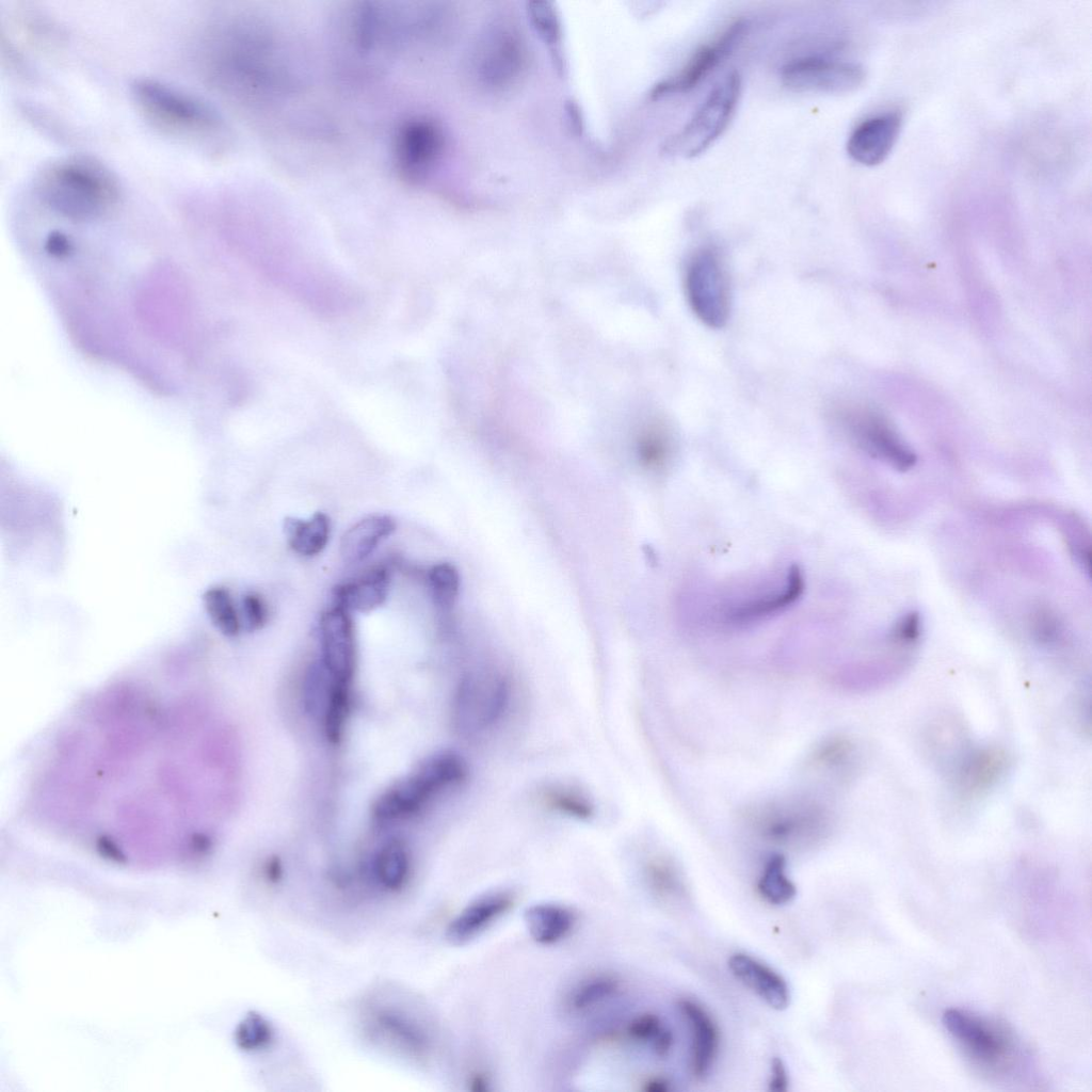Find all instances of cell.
<instances>
[{
  "label": "cell",
  "mask_w": 1092,
  "mask_h": 1092,
  "mask_svg": "<svg viewBox=\"0 0 1092 1092\" xmlns=\"http://www.w3.org/2000/svg\"><path fill=\"white\" fill-rule=\"evenodd\" d=\"M1034 619V630L1039 639L1042 641H1050L1056 633V621L1055 617L1047 610H1039L1035 613Z\"/></svg>",
  "instance_id": "cell-41"
},
{
  "label": "cell",
  "mask_w": 1092,
  "mask_h": 1092,
  "mask_svg": "<svg viewBox=\"0 0 1092 1092\" xmlns=\"http://www.w3.org/2000/svg\"><path fill=\"white\" fill-rule=\"evenodd\" d=\"M789 1078L787 1069L783 1060L778 1057H774L770 1064V1076L768 1087L773 1092H784L788 1090Z\"/></svg>",
  "instance_id": "cell-40"
},
{
  "label": "cell",
  "mask_w": 1092,
  "mask_h": 1092,
  "mask_svg": "<svg viewBox=\"0 0 1092 1092\" xmlns=\"http://www.w3.org/2000/svg\"><path fill=\"white\" fill-rule=\"evenodd\" d=\"M727 964L732 974L769 1007L775 1010L787 1008L790 1001L788 984L771 966L745 952L733 953Z\"/></svg>",
  "instance_id": "cell-20"
},
{
  "label": "cell",
  "mask_w": 1092,
  "mask_h": 1092,
  "mask_svg": "<svg viewBox=\"0 0 1092 1092\" xmlns=\"http://www.w3.org/2000/svg\"><path fill=\"white\" fill-rule=\"evenodd\" d=\"M745 816L758 836L781 846L812 845L823 839L831 828L829 810L809 798L767 801L749 808Z\"/></svg>",
  "instance_id": "cell-6"
},
{
  "label": "cell",
  "mask_w": 1092,
  "mask_h": 1092,
  "mask_svg": "<svg viewBox=\"0 0 1092 1092\" xmlns=\"http://www.w3.org/2000/svg\"><path fill=\"white\" fill-rule=\"evenodd\" d=\"M573 913L559 904L539 903L525 912V922L531 937L540 944H552L563 938L574 924Z\"/></svg>",
  "instance_id": "cell-24"
},
{
  "label": "cell",
  "mask_w": 1092,
  "mask_h": 1092,
  "mask_svg": "<svg viewBox=\"0 0 1092 1092\" xmlns=\"http://www.w3.org/2000/svg\"><path fill=\"white\" fill-rule=\"evenodd\" d=\"M466 777L467 765L457 753H436L420 764L411 775L382 793L373 804V814L380 820L412 815L431 798L460 785Z\"/></svg>",
  "instance_id": "cell-7"
},
{
  "label": "cell",
  "mask_w": 1092,
  "mask_h": 1092,
  "mask_svg": "<svg viewBox=\"0 0 1092 1092\" xmlns=\"http://www.w3.org/2000/svg\"><path fill=\"white\" fill-rule=\"evenodd\" d=\"M781 80L785 87L797 93L845 94L863 84L865 71L854 62L813 55L788 62L782 69Z\"/></svg>",
  "instance_id": "cell-11"
},
{
  "label": "cell",
  "mask_w": 1092,
  "mask_h": 1092,
  "mask_svg": "<svg viewBox=\"0 0 1092 1092\" xmlns=\"http://www.w3.org/2000/svg\"><path fill=\"white\" fill-rule=\"evenodd\" d=\"M274 1039V1030L270 1022L260 1013L252 1011L238 1024L235 1040L244 1051H259L270 1046Z\"/></svg>",
  "instance_id": "cell-32"
},
{
  "label": "cell",
  "mask_w": 1092,
  "mask_h": 1092,
  "mask_svg": "<svg viewBox=\"0 0 1092 1092\" xmlns=\"http://www.w3.org/2000/svg\"><path fill=\"white\" fill-rule=\"evenodd\" d=\"M414 1015L403 1001L375 1000L366 1008L365 1027L376 1041L406 1056H418L425 1050L428 1040Z\"/></svg>",
  "instance_id": "cell-12"
},
{
  "label": "cell",
  "mask_w": 1092,
  "mask_h": 1092,
  "mask_svg": "<svg viewBox=\"0 0 1092 1092\" xmlns=\"http://www.w3.org/2000/svg\"><path fill=\"white\" fill-rule=\"evenodd\" d=\"M390 575L385 566L373 567L362 576L333 590L334 604L357 612H370L384 604Z\"/></svg>",
  "instance_id": "cell-22"
},
{
  "label": "cell",
  "mask_w": 1092,
  "mask_h": 1092,
  "mask_svg": "<svg viewBox=\"0 0 1092 1092\" xmlns=\"http://www.w3.org/2000/svg\"><path fill=\"white\" fill-rule=\"evenodd\" d=\"M740 95L741 78L734 70L714 84L681 130L669 140L667 152L688 159L705 152L727 129Z\"/></svg>",
  "instance_id": "cell-8"
},
{
  "label": "cell",
  "mask_w": 1092,
  "mask_h": 1092,
  "mask_svg": "<svg viewBox=\"0 0 1092 1092\" xmlns=\"http://www.w3.org/2000/svg\"><path fill=\"white\" fill-rule=\"evenodd\" d=\"M395 530L396 523L388 515H370L358 520L341 536L339 551L343 562L357 564L364 561Z\"/></svg>",
  "instance_id": "cell-23"
},
{
  "label": "cell",
  "mask_w": 1092,
  "mask_h": 1092,
  "mask_svg": "<svg viewBox=\"0 0 1092 1092\" xmlns=\"http://www.w3.org/2000/svg\"><path fill=\"white\" fill-rule=\"evenodd\" d=\"M284 529L293 551L312 557L325 548L331 534V521L326 514L317 512L308 519L287 517Z\"/></svg>",
  "instance_id": "cell-25"
},
{
  "label": "cell",
  "mask_w": 1092,
  "mask_h": 1092,
  "mask_svg": "<svg viewBox=\"0 0 1092 1092\" xmlns=\"http://www.w3.org/2000/svg\"><path fill=\"white\" fill-rule=\"evenodd\" d=\"M478 51V75L492 87H503L512 82L520 74L526 60L521 41L509 28H494Z\"/></svg>",
  "instance_id": "cell-16"
},
{
  "label": "cell",
  "mask_w": 1092,
  "mask_h": 1092,
  "mask_svg": "<svg viewBox=\"0 0 1092 1092\" xmlns=\"http://www.w3.org/2000/svg\"><path fill=\"white\" fill-rule=\"evenodd\" d=\"M512 904L513 896L505 890L494 892L476 899L450 922L446 933L448 941L453 944L468 942L504 914Z\"/></svg>",
  "instance_id": "cell-21"
},
{
  "label": "cell",
  "mask_w": 1092,
  "mask_h": 1092,
  "mask_svg": "<svg viewBox=\"0 0 1092 1092\" xmlns=\"http://www.w3.org/2000/svg\"><path fill=\"white\" fill-rule=\"evenodd\" d=\"M514 686L499 669L483 667L464 674L453 698L455 729L465 737H477L497 727L509 713Z\"/></svg>",
  "instance_id": "cell-5"
},
{
  "label": "cell",
  "mask_w": 1092,
  "mask_h": 1092,
  "mask_svg": "<svg viewBox=\"0 0 1092 1092\" xmlns=\"http://www.w3.org/2000/svg\"><path fill=\"white\" fill-rule=\"evenodd\" d=\"M259 17L240 14L214 25L203 50L205 74L211 84L246 106L288 97L300 85L286 41Z\"/></svg>",
  "instance_id": "cell-1"
},
{
  "label": "cell",
  "mask_w": 1092,
  "mask_h": 1092,
  "mask_svg": "<svg viewBox=\"0 0 1092 1092\" xmlns=\"http://www.w3.org/2000/svg\"><path fill=\"white\" fill-rule=\"evenodd\" d=\"M901 125L902 115L898 111L881 113L863 121L848 139V155L866 166L882 163L896 144Z\"/></svg>",
  "instance_id": "cell-18"
},
{
  "label": "cell",
  "mask_w": 1092,
  "mask_h": 1092,
  "mask_svg": "<svg viewBox=\"0 0 1092 1092\" xmlns=\"http://www.w3.org/2000/svg\"><path fill=\"white\" fill-rule=\"evenodd\" d=\"M636 455L641 466L651 471L663 470L673 454V439L661 421L644 424L636 436Z\"/></svg>",
  "instance_id": "cell-26"
},
{
  "label": "cell",
  "mask_w": 1092,
  "mask_h": 1092,
  "mask_svg": "<svg viewBox=\"0 0 1092 1092\" xmlns=\"http://www.w3.org/2000/svg\"><path fill=\"white\" fill-rule=\"evenodd\" d=\"M142 116L160 131L191 140L218 135L223 128L219 112L206 100L151 78H139L130 87Z\"/></svg>",
  "instance_id": "cell-3"
},
{
  "label": "cell",
  "mask_w": 1092,
  "mask_h": 1092,
  "mask_svg": "<svg viewBox=\"0 0 1092 1092\" xmlns=\"http://www.w3.org/2000/svg\"><path fill=\"white\" fill-rule=\"evenodd\" d=\"M243 622L247 630L261 629L268 621V609L264 600L257 593H247L242 598Z\"/></svg>",
  "instance_id": "cell-38"
},
{
  "label": "cell",
  "mask_w": 1092,
  "mask_h": 1092,
  "mask_svg": "<svg viewBox=\"0 0 1092 1092\" xmlns=\"http://www.w3.org/2000/svg\"><path fill=\"white\" fill-rule=\"evenodd\" d=\"M616 982L609 977H598L581 984L574 993L572 1003L576 1009H585L610 996Z\"/></svg>",
  "instance_id": "cell-37"
},
{
  "label": "cell",
  "mask_w": 1092,
  "mask_h": 1092,
  "mask_svg": "<svg viewBox=\"0 0 1092 1092\" xmlns=\"http://www.w3.org/2000/svg\"><path fill=\"white\" fill-rule=\"evenodd\" d=\"M411 862L407 849L400 840L386 842L373 862V878L388 893L402 889L410 877Z\"/></svg>",
  "instance_id": "cell-27"
},
{
  "label": "cell",
  "mask_w": 1092,
  "mask_h": 1092,
  "mask_svg": "<svg viewBox=\"0 0 1092 1092\" xmlns=\"http://www.w3.org/2000/svg\"><path fill=\"white\" fill-rule=\"evenodd\" d=\"M441 125L428 115H412L396 127L391 158L398 177L411 186L423 184L435 171L446 149Z\"/></svg>",
  "instance_id": "cell-9"
},
{
  "label": "cell",
  "mask_w": 1092,
  "mask_h": 1092,
  "mask_svg": "<svg viewBox=\"0 0 1092 1092\" xmlns=\"http://www.w3.org/2000/svg\"><path fill=\"white\" fill-rule=\"evenodd\" d=\"M280 872L282 869L278 861L276 858L269 861L268 865L266 866V874L268 879L275 881L279 878Z\"/></svg>",
  "instance_id": "cell-44"
},
{
  "label": "cell",
  "mask_w": 1092,
  "mask_h": 1092,
  "mask_svg": "<svg viewBox=\"0 0 1092 1092\" xmlns=\"http://www.w3.org/2000/svg\"><path fill=\"white\" fill-rule=\"evenodd\" d=\"M943 1025L964 1057L981 1074L1005 1077L1018 1063L1019 1049L1008 1026L962 1009L943 1014Z\"/></svg>",
  "instance_id": "cell-4"
},
{
  "label": "cell",
  "mask_w": 1092,
  "mask_h": 1092,
  "mask_svg": "<svg viewBox=\"0 0 1092 1092\" xmlns=\"http://www.w3.org/2000/svg\"><path fill=\"white\" fill-rule=\"evenodd\" d=\"M628 1033L638 1041L649 1043L654 1053L659 1057H667L673 1047V1033L660 1017L653 1013L641 1014L633 1018L628 1026Z\"/></svg>",
  "instance_id": "cell-31"
},
{
  "label": "cell",
  "mask_w": 1092,
  "mask_h": 1092,
  "mask_svg": "<svg viewBox=\"0 0 1092 1092\" xmlns=\"http://www.w3.org/2000/svg\"><path fill=\"white\" fill-rule=\"evenodd\" d=\"M647 874L653 886L665 895L684 892V885L676 865L669 858L658 856L647 864Z\"/></svg>",
  "instance_id": "cell-36"
},
{
  "label": "cell",
  "mask_w": 1092,
  "mask_h": 1092,
  "mask_svg": "<svg viewBox=\"0 0 1092 1092\" xmlns=\"http://www.w3.org/2000/svg\"><path fill=\"white\" fill-rule=\"evenodd\" d=\"M746 27L745 20L730 23L718 37L694 51L676 74L656 84L652 97L684 94L696 87L740 42Z\"/></svg>",
  "instance_id": "cell-13"
},
{
  "label": "cell",
  "mask_w": 1092,
  "mask_h": 1092,
  "mask_svg": "<svg viewBox=\"0 0 1092 1092\" xmlns=\"http://www.w3.org/2000/svg\"><path fill=\"white\" fill-rule=\"evenodd\" d=\"M349 685L333 679L324 713L325 732L331 742L336 743L339 741L349 712Z\"/></svg>",
  "instance_id": "cell-35"
},
{
  "label": "cell",
  "mask_w": 1092,
  "mask_h": 1092,
  "mask_svg": "<svg viewBox=\"0 0 1092 1092\" xmlns=\"http://www.w3.org/2000/svg\"><path fill=\"white\" fill-rule=\"evenodd\" d=\"M542 804L549 810L576 820H589L595 814L592 799L581 789L555 783L540 791Z\"/></svg>",
  "instance_id": "cell-28"
},
{
  "label": "cell",
  "mask_w": 1092,
  "mask_h": 1092,
  "mask_svg": "<svg viewBox=\"0 0 1092 1092\" xmlns=\"http://www.w3.org/2000/svg\"><path fill=\"white\" fill-rule=\"evenodd\" d=\"M643 1090L647 1092H667L671 1090V1082L661 1077L652 1078L644 1083Z\"/></svg>",
  "instance_id": "cell-43"
},
{
  "label": "cell",
  "mask_w": 1092,
  "mask_h": 1092,
  "mask_svg": "<svg viewBox=\"0 0 1092 1092\" xmlns=\"http://www.w3.org/2000/svg\"><path fill=\"white\" fill-rule=\"evenodd\" d=\"M322 665L335 681L349 685L355 662V632L351 612L334 604L320 619Z\"/></svg>",
  "instance_id": "cell-15"
},
{
  "label": "cell",
  "mask_w": 1092,
  "mask_h": 1092,
  "mask_svg": "<svg viewBox=\"0 0 1092 1092\" xmlns=\"http://www.w3.org/2000/svg\"><path fill=\"white\" fill-rule=\"evenodd\" d=\"M35 190L49 210L80 222L107 214L121 196L116 176L89 156H70L48 164L39 173Z\"/></svg>",
  "instance_id": "cell-2"
},
{
  "label": "cell",
  "mask_w": 1092,
  "mask_h": 1092,
  "mask_svg": "<svg viewBox=\"0 0 1092 1092\" xmlns=\"http://www.w3.org/2000/svg\"><path fill=\"white\" fill-rule=\"evenodd\" d=\"M204 604L211 622L223 635L235 637L240 632V616L227 589L213 587L207 590Z\"/></svg>",
  "instance_id": "cell-30"
},
{
  "label": "cell",
  "mask_w": 1092,
  "mask_h": 1092,
  "mask_svg": "<svg viewBox=\"0 0 1092 1092\" xmlns=\"http://www.w3.org/2000/svg\"><path fill=\"white\" fill-rule=\"evenodd\" d=\"M841 420L857 445L872 456L901 471L914 466L915 454L877 414L861 410L846 411L841 414Z\"/></svg>",
  "instance_id": "cell-14"
},
{
  "label": "cell",
  "mask_w": 1092,
  "mask_h": 1092,
  "mask_svg": "<svg viewBox=\"0 0 1092 1092\" xmlns=\"http://www.w3.org/2000/svg\"><path fill=\"white\" fill-rule=\"evenodd\" d=\"M920 633V619L916 612L905 614L895 626L892 639L898 645L914 643Z\"/></svg>",
  "instance_id": "cell-39"
},
{
  "label": "cell",
  "mask_w": 1092,
  "mask_h": 1092,
  "mask_svg": "<svg viewBox=\"0 0 1092 1092\" xmlns=\"http://www.w3.org/2000/svg\"><path fill=\"white\" fill-rule=\"evenodd\" d=\"M428 583L434 604L443 611L450 610L456 599L460 578L455 567L438 563L428 572Z\"/></svg>",
  "instance_id": "cell-33"
},
{
  "label": "cell",
  "mask_w": 1092,
  "mask_h": 1092,
  "mask_svg": "<svg viewBox=\"0 0 1092 1092\" xmlns=\"http://www.w3.org/2000/svg\"><path fill=\"white\" fill-rule=\"evenodd\" d=\"M684 286L688 304L703 324L710 328L726 324L730 309L729 287L716 250L702 247L690 257Z\"/></svg>",
  "instance_id": "cell-10"
},
{
  "label": "cell",
  "mask_w": 1092,
  "mask_h": 1092,
  "mask_svg": "<svg viewBox=\"0 0 1092 1092\" xmlns=\"http://www.w3.org/2000/svg\"><path fill=\"white\" fill-rule=\"evenodd\" d=\"M805 589V578L799 565L787 568L782 584L729 606L724 619L733 626L755 624L778 614L794 605Z\"/></svg>",
  "instance_id": "cell-17"
},
{
  "label": "cell",
  "mask_w": 1092,
  "mask_h": 1092,
  "mask_svg": "<svg viewBox=\"0 0 1092 1092\" xmlns=\"http://www.w3.org/2000/svg\"><path fill=\"white\" fill-rule=\"evenodd\" d=\"M854 748L850 740L842 737H831L822 740L810 755V764L816 768L835 771L850 765Z\"/></svg>",
  "instance_id": "cell-34"
},
{
  "label": "cell",
  "mask_w": 1092,
  "mask_h": 1092,
  "mask_svg": "<svg viewBox=\"0 0 1092 1092\" xmlns=\"http://www.w3.org/2000/svg\"><path fill=\"white\" fill-rule=\"evenodd\" d=\"M757 890L773 905L787 904L796 897L797 887L788 877L783 855L773 854L766 861L757 881Z\"/></svg>",
  "instance_id": "cell-29"
},
{
  "label": "cell",
  "mask_w": 1092,
  "mask_h": 1092,
  "mask_svg": "<svg viewBox=\"0 0 1092 1092\" xmlns=\"http://www.w3.org/2000/svg\"><path fill=\"white\" fill-rule=\"evenodd\" d=\"M45 245L50 254L57 256L66 255L71 248V243L68 237L60 231L50 232Z\"/></svg>",
  "instance_id": "cell-42"
},
{
  "label": "cell",
  "mask_w": 1092,
  "mask_h": 1092,
  "mask_svg": "<svg viewBox=\"0 0 1092 1092\" xmlns=\"http://www.w3.org/2000/svg\"><path fill=\"white\" fill-rule=\"evenodd\" d=\"M678 1009L690 1030V1071L694 1078L705 1079L719 1055V1027L708 1010L694 999L681 998Z\"/></svg>",
  "instance_id": "cell-19"
}]
</instances>
